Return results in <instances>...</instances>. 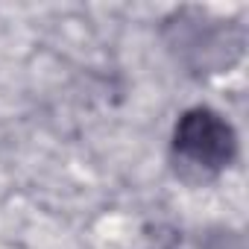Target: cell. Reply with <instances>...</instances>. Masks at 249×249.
Here are the masks:
<instances>
[{
    "mask_svg": "<svg viewBox=\"0 0 249 249\" xmlns=\"http://www.w3.org/2000/svg\"><path fill=\"white\" fill-rule=\"evenodd\" d=\"M237 153L231 123L208 106L188 108L173 129V167L188 182H202L223 173Z\"/></svg>",
    "mask_w": 249,
    "mask_h": 249,
    "instance_id": "1",
    "label": "cell"
},
{
    "mask_svg": "<svg viewBox=\"0 0 249 249\" xmlns=\"http://www.w3.org/2000/svg\"><path fill=\"white\" fill-rule=\"evenodd\" d=\"M167 30H173L170 50L176 53V59H182L196 73L229 68L240 56V47H243L240 27L208 21L205 15L202 18L176 15V24H170Z\"/></svg>",
    "mask_w": 249,
    "mask_h": 249,
    "instance_id": "2",
    "label": "cell"
}]
</instances>
